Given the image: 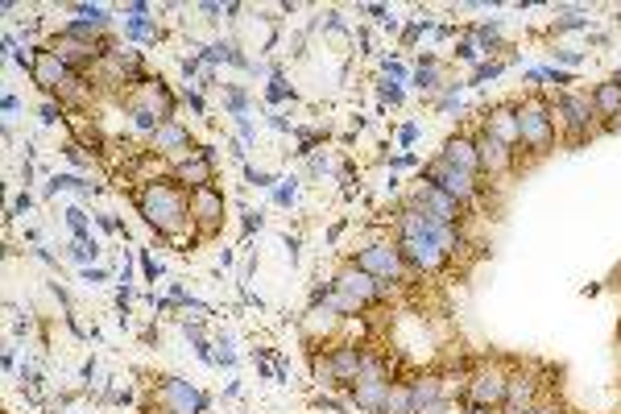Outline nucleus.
<instances>
[{
    "label": "nucleus",
    "instance_id": "1",
    "mask_svg": "<svg viewBox=\"0 0 621 414\" xmlns=\"http://www.w3.org/2000/svg\"><path fill=\"white\" fill-rule=\"evenodd\" d=\"M137 208L150 228H157L162 237H183L191 224V191L178 187L175 178H154L137 191Z\"/></svg>",
    "mask_w": 621,
    "mask_h": 414
},
{
    "label": "nucleus",
    "instance_id": "2",
    "mask_svg": "<svg viewBox=\"0 0 621 414\" xmlns=\"http://www.w3.org/2000/svg\"><path fill=\"white\" fill-rule=\"evenodd\" d=\"M386 291L389 286H382L373 274H365L356 261H349V265H340V274L331 282V307H336L340 316H356V311H365L370 303H377Z\"/></svg>",
    "mask_w": 621,
    "mask_h": 414
},
{
    "label": "nucleus",
    "instance_id": "3",
    "mask_svg": "<svg viewBox=\"0 0 621 414\" xmlns=\"http://www.w3.org/2000/svg\"><path fill=\"white\" fill-rule=\"evenodd\" d=\"M125 108L133 113L137 125H145L150 133H154L157 125H166V120H175V96H171V87L162 80H145L137 83L133 92L125 96Z\"/></svg>",
    "mask_w": 621,
    "mask_h": 414
},
{
    "label": "nucleus",
    "instance_id": "4",
    "mask_svg": "<svg viewBox=\"0 0 621 414\" xmlns=\"http://www.w3.org/2000/svg\"><path fill=\"white\" fill-rule=\"evenodd\" d=\"M509 374L502 360H481L472 374L465 377V398L468 406H481V411H502L505 394H509Z\"/></svg>",
    "mask_w": 621,
    "mask_h": 414
},
{
    "label": "nucleus",
    "instance_id": "5",
    "mask_svg": "<svg viewBox=\"0 0 621 414\" xmlns=\"http://www.w3.org/2000/svg\"><path fill=\"white\" fill-rule=\"evenodd\" d=\"M551 120H555V133H563V138L572 141H584L597 133V108H593V96H584V92H567V96H560L555 104H551Z\"/></svg>",
    "mask_w": 621,
    "mask_h": 414
},
{
    "label": "nucleus",
    "instance_id": "6",
    "mask_svg": "<svg viewBox=\"0 0 621 414\" xmlns=\"http://www.w3.org/2000/svg\"><path fill=\"white\" fill-rule=\"evenodd\" d=\"M87 80H92V87H104V92H120V96H129L145 75H141V59H137V50H108V55L87 71Z\"/></svg>",
    "mask_w": 621,
    "mask_h": 414
},
{
    "label": "nucleus",
    "instance_id": "7",
    "mask_svg": "<svg viewBox=\"0 0 621 414\" xmlns=\"http://www.w3.org/2000/svg\"><path fill=\"white\" fill-rule=\"evenodd\" d=\"M518 133H523V150H530L535 158H543L551 154V145H555V120H551V104L539 96H530L518 104Z\"/></svg>",
    "mask_w": 621,
    "mask_h": 414
},
{
    "label": "nucleus",
    "instance_id": "8",
    "mask_svg": "<svg viewBox=\"0 0 621 414\" xmlns=\"http://www.w3.org/2000/svg\"><path fill=\"white\" fill-rule=\"evenodd\" d=\"M398 237H427L435 240L447 257H456L465 249V237H460V224H444V220L427 216V212H419V208H402V216H398Z\"/></svg>",
    "mask_w": 621,
    "mask_h": 414
},
{
    "label": "nucleus",
    "instance_id": "9",
    "mask_svg": "<svg viewBox=\"0 0 621 414\" xmlns=\"http://www.w3.org/2000/svg\"><path fill=\"white\" fill-rule=\"evenodd\" d=\"M352 261H356L365 274L377 277L382 286H402V282H410V265L402 261V253H398V240H373V245H365Z\"/></svg>",
    "mask_w": 621,
    "mask_h": 414
},
{
    "label": "nucleus",
    "instance_id": "10",
    "mask_svg": "<svg viewBox=\"0 0 621 414\" xmlns=\"http://www.w3.org/2000/svg\"><path fill=\"white\" fill-rule=\"evenodd\" d=\"M389 386H394L389 365L377 353H365V369H361V377L352 381V398H356V406L377 414L382 411V402H386V394H389Z\"/></svg>",
    "mask_w": 621,
    "mask_h": 414
},
{
    "label": "nucleus",
    "instance_id": "11",
    "mask_svg": "<svg viewBox=\"0 0 621 414\" xmlns=\"http://www.w3.org/2000/svg\"><path fill=\"white\" fill-rule=\"evenodd\" d=\"M46 50H50L55 59L67 62L71 71H92V67H96V62L104 59V55H108L113 46H108V42L75 38V34H67V29H62V34H55V38L46 42Z\"/></svg>",
    "mask_w": 621,
    "mask_h": 414
},
{
    "label": "nucleus",
    "instance_id": "12",
    "mask_svg": "<svg viewBox=\"0 0 621 414\" xmlns=\"http://www.w3.org/2000/svg\"><path fill=\"white\" fill-rule=\"evenodd\" d=\"M365 369V348L361 344H336L324 360H315V374L324 377L328 386H352Z\"/></svg>",
    "mask_w": 621,
    "mask_h": 414
},
{
    "label": "nucleus",
    "instance_id": "13",
    "mask_svg": "<svg viewBox=\"0 0 621 414\" xmlns=\"http://www.w3.org/2000/svg\"><path fill=\"white\" fill-rule=\"evenodd\" d=\"M423 182L440 187V191L456 199L460 208L477 203V196H481V182H477V175H465V170H456V166H447V162H440V158H435L427 170H423Z\"/></svg>",
    "mask_w": 621,
    "mask_h": 414
},
{
    "label": "nucleus",
    "instance_id": "14",
    "mask_svg": "<svg viewBox=\"0 0 621 414\" xmlns=\"http://www.w3.org/2000/svg\"><path fill=\"white\" fill-rule=\"evenodd\" d=\"M154 406L162 414H199L203 411V394L195 390L191 381H178V377H162L154 390Z\"/></svg>",
    "mask_w": 621,
    "mask_h": 414
},
{
    "label": "nucleus",
    "instance_id": "15",
    "mask_svg": "<svg viewBox=\"0 0 621 414\" xmlns=\"http://www.w3.org/2000/svg\"><path fill=\"white\" fill-rule=\"evenodd\" d=\"M150 150H154L157 158H166V162H187L199 154V145L191 141V133L178 125V120H166V125H157L154 133H150Z\"/></svg>",
    "mask_w": 621,
    "mask_h": 414
},
{
    "label": "nucleus",
    "instance_id": "16",
    "mask_svg": "<svg viewBox=\"0 0 621 414\" xmlns=\"http://www.w3.org/2000/svg\"><path fill=\"white\" fill-rule=\"evenodd\" d=\"M398 253L410 265V274H440L447 265V253L427 237H398Z\"/></svg>",
    "mask_w": 621,
    "mask_h": 414
},
{
    "label": "nucleus",
    "instance_id": "17",
    "mask_svg": "<svg viewBox=\"0 0 621 414\" xmlns=\"http://www.w3.org/2000/svg\"><path fill=\"white\" fill-rule=\"evenodd\" d=\"M191 224L199 228V237H215L224 228V196L215 187L191 191Z\"/></svg>",
    "mask_w": 621,
    "mask_h": 414
},
{
    "label": "nucleus",
    "instance_id": "18",
    "mask_svg": "<svg viewBox=\"0 0 621 414\" xmlns=\"http://www.w3.org/2000/svg\"><path fill=\"white\" fill-rule=\"evenodd\" d=\"M477 158H481V175L489 178H505L509 170H514V162H518V150H509L505 141H497L493 133H477Z\"/></svg>",
    "mask_w": 621,
    "mask_h": 414
},
{
    "label": "nucleus",
    "instance_id": "19",
    "mask_svg": "<svg viewBox=\"0 0 621 414\" xmlns=\"http://www.w3.org/2000/svg\"><path fill=\"white\" fill-rule=\"evenodd\" d=\"M410 208H419V212H427V216L444 220V224H460V220H465V208H460L452 196H444L440 187H431V182H419V187H414Z\"/></svg>",
    "mask_w": 621,
    "mask_h": 414
},
{
    "label": "nucleus",
    "instance_id": "20",
    "mask_svg": "<svg viewBox=\"0 0 621 414\" xmlns=\"http://www.w3.org/2000/svg\"><path fill=\"white\" fill-rule=\"evenodd\" d=\"M79 71H71L62 59H55L46 46H42L38 55H34V83H38L42 92H50V96H62V87L75 80Z\"/></svg>",
    "mask_w": 621,
    "mask_h": 414
},
{
    "label": "nucleus",
    "instance_id": "21",
    "mask_svg": "<svg viewBox=\"0 0 621 414\" xmlns=\"http://www.w3.org/2000/svg\"><path fill=\"white\" fill-rule=\"evenodd\" d=\"M481 129L493 133L497 141H505L509 150H518V145H523V133H518V104H497V108H489Z\"/></svg>",
    "mask_w": 621,
    "mask_h": 414
},
{
    "label": "nucleus",
    "instance_id": "22",
    "mask_svg": "<svg viewBox=\"0 0 621 414\" xmlns=\"http://www.w3.org/2000/svg\"><path fill=\"white\" fill-rule=\"evenodd\" d=\"M171 178H175L178 187H187V191H199V187H212L215 170H212V158H208V150H199L195 158L178 162L175 170H171Z\"/></svg>",
    "mask_w": 621,
    "mask_h": 414
},
{
    "label": "nucleus",
    "instance_id": "23",
    "mask_svg": "<svg viewBox=\"0 0 621 414\" xmlns=\"http://www.w3.org/2000/svg\"><path fill=\"white\" fill-rule=\"evenodd\" d=\"M440 162L465 170V175H481V158H477V141L472 138H447L440 150Z\"/></svg>",
    "mask_w": 621,
    "mask_h": 414
},
{
    "label": "nucleus",
    "instance_id": "24",
    "mask_svg": "<svg viewBox=\"0 0 621 414\" xmlns=\"http://www.w3.org/2000/svg\"><path fill=\"white\" fill-rule=\"evenodd\" d=\"M410 402H414V414H431L440 402H447V390L444 381L435 374H423L410 381Z\"/></svg>",
    "mask_w": 621,
    "mask_h": 414
},
{
    "label": "nucleus",
    "instance_id": "25",
    "mask_svg": "<svg viewBox=\"0 0 621 414\" xmlns=\"http://www.w3.org/2000/svg\"><path fill=\"white\" fill-rule=\"evenodd\" d=\"M593 108H597V117L613 125V120L621 117V83H613V80L601 83V87L593 92Z\"/></svg>",
    "mask_w": 621,
    "mask_h": 414
},
{
    "label": "nucleus",
    "instance_id": "26",
    "mask_svg": "<svg viewBox=\"0 0 621 414\" xmlns=\"http://www.w3.org/2000/svg\"><path fill=\"white\" fill-rule=\"evenodd\" d=\"M377 414H414V402H410V381H394Z\"/></svg>",
    "mask_w": 621,
    "mask_h": 414
},
{
    "label": "nucleus",
    "instance_id": "27",
    "mask_svg": "<svg viewBox=\"0 0 621 414\" xmlns=\"http://www.w3.org/2000/svg\"><path fill=\"white\" fill-rule=\"evenodd\" d=\"M526 414H560V406H555L551 398H539V402H535V406H530Z\"/></svg>",
    "mask_w": 621,
    "mask_h": 414
},
{
    "label": "nucleus",
    "instance_id": "28",
    "mask_svg": "<svg viewBox=\"0 0 621 414\" xmlns=\"http://www.w3.org/2000/svg\"><path fill=\"white\" fill-rule=\"evenodd\" d=\"M431 414H465V406H456V402H440Z\"/></svg>",
    "mask_w": 621,
    "mask_h": 414
},
{
    "label": "nucleus",
    "instance_id": "29",
    "mask_svg": "<svg viewBox=\"0 0 621 414\" xmlns=\"http://www.w3.org/2000/svg\"><path fill=\"white\" fill-rule=\"evenodd\" d=\"M613 83H621V75H618V80H613Z\"/></svg>",
    "mask_w": 621,
    "mask_h": 414
}]
</instances>
